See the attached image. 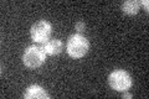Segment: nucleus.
Segmentation results:
<instances>
[{
    "mask_svg": "<svg viewBox=\"0 0 149 99\" xmlns=\"http://www.w3.org/2000/svg\"><path fill=\"white\" fill-rule=\"evenodd\" d=\"M88 50H90V44L85 36H82L81 34H74L68 37L66 44V52L70 57L76 60L82 58L87 55Z\"/></svg>",
    "mask_w": 149,
    "mask_h": 99,
    "instance_id": "nucleus-1",
    "label": "nucleus"
},
{
    "mask_svg": "<svg viewBox=\"0 0 149 99\" xmlns=\"http://www.w3.org/2000/svg\"><path fill=\"white\" fill-rule=\"evenodd\" d=\"M46 61V53L40 46H29L22 53V63L29 68H39Z\"/></svg>",
    "mask_w": 149,
    "mask_h": 99,
    "instance_id": "nucleus-2",
    "label": "nucleus"
},
{
    "mask_svg": "<svg viewBox=\"0 0 149 99\" xmlns=\"http://www.w3.org/2000/svg\"><path fill=\"white\" fill-rule=\"evenodd\" d=\"M108 83L112 89L117 92H127L128 89L132 87V77L129 76L128 72L123 69H116L113 71L109 77H108Z\"/></svg>",
    "mask_w": 149,
    "mask_h": 99,
    "instance_id": "nucleus-3",
    "label": "nucleus"
},
{
    "mask_svg": "<svg viewBox=\"0 0 149 99\" xmlns=\"http://www.w3.org/2000/svg\"><path fill=\"white\" fill-rule=\"evenodd\" d=\"M51 32H52V26L46 20L36 21L30 29L31 39L36 44H44L45 41H47L50 39Z\"/></svg>",
    "mask_w": 149,
    "mask_h": 99,
    "instance_id": "nucleus-4",
    "label": "nucleus"
},
{
    "mask_svg": "<svg viewBox=\"0 0 149 99\" xmlns=\"http://www.w3.org/2000/svg\"><path fill=\"white\" fill-rule=\"evenodd\" d=\"M41 48L44 50V52L46 55L56 56V55H60L63 51V44L58 39H49L44 44H41Z\"/></svg>",
    "mask_w": 149,
    "mask_h": 99,
    "instance_id": "nucleus-5",
    "label": "nucleus"
},
{
    "mask_svg": "<svg viewBox=\"0 0 149 99\" xmlns=\"http://www.w3.org/2000/svg\"><path fill=\"white\" fill-rule=\"evenodd\" d=\"M24 98L25 99H49L50 96L42 87L32 84V86L26 88V91L24 92Z\"/></svg>",
    "mask_w": 149,
    "mask_h": 99,
    "instance_id": "nucleus-6",
    "label": "nucleus"
},
{
    "mask_svg": "<svg viewBox=\"0 0 149 99\" xmlns=\"http://www.w3.org/2000/svg\"><path fill=\"white\" fill-rule=\"evenodd\" d=\"M139 6L141 4L137 0H128L122 4V11L127 15H136L139 11Z\"/></svg>",
    "mask_w": 149,
    "mask_h": 99,
    "instance_id": "nucleus-7",
    "label": "nucleus"
},
{
    "mask_svg": "<svg viewBox=\"0 0 149 99\" xmlns=\"http://www.w3.org/2000/svg\"><path fill=\"white\" fill-rule=\"evenodd\" d=\"M74 29H76L77 32H83L85 29H86V24L83 21H78L76 25H74Z\"/></svg>",
    "mask_w": 149,
    "mask_h": 99,
    "instance_id": "nucleus-8",
    "label": "nucleus"
},
{
    "mask_svg": "<svg viewBox=\"0 0 149 99\" xmlns=\"http://www.w3.org/2000/svg\"><path fill=\"white\" fill-rule=\"evenodd\" d=\"M122 97H123V98H132V94H130V93H127V92H123Z\"/></svg>",
    "mask_w": 149,
    "mask_h": 99,
    "instance_id": "nucleus-9",
    "label": "nucleus"
},
{
    "mask_svg": "<svg viewBox=\"0 0 149 99\" xmlns=\"http://www.w3.org/2000/svg\"><path fill=\"white\" fill-rule=\"evenodd\" d=\"M139 4H141V5H143V6H146V9L148 10V1H147V0H143V1H141Z\"/></svg>",
    "mask_w": 149,
    "mask_h": 99,
    "instance_id": "nucleus-10",
    "label": "nucleus"
}]
</instances>
